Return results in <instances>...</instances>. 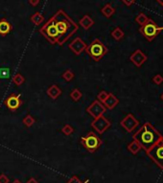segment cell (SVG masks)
Segmentation results:
<instances>
[{
  "instance_id": "1",
  "label": "cell",
  "mask_w": 163,
  "mask_h": 183,
  "mask_svg": "<svg viewBox=\"0 0 163 183\" xmlns=\"http://www.w3.org/2000/svg\"><path fill=\"white\" fill-rule=\"evenodd\" d=\"M53 18L59 32V39L57 43L59 45H63L78 31L79 26L63 10H59L53 16Z\"/></svg>"
},
{
  "instance_id": "2",
  "label": "cell",
  "mask_w": 163,
  "mask_h": 183,
  "mask_svg": "<svg viewBox=\"0 0 163 183\" xmlns=\"http://www.w3.org/2000/svg\"><path fill=\"white\" fill-rule=\"evenodd\" d=\"M132 138L138 142L141 149H143L147 154L157 142L163 138V136L151 123H145L132 135Z\"/></svg>"
},
{
  "instance_id": "3",
  "label": "cell",
  "mask_w": 163,
  "mask_h": 183,
  "mask_svg": "<svg viewBox=\"0 0 163 183\" xmlns=\"http://www.w3.org/2000/svg\"><path fill=\"white\" fill-rule=\"evenodd\" d=\"M86 52L92 59L95 60V62H99V60L102 59L104 57H105V55L108 53V48L105 46V44L101 42V40L94 39L86 47Z\"/></svg>"
},
{
  "instance_id": "4",
  "label": "cell",
  "mask_w": 163,
  "mask_h": 183,
  "mask_svg": "<svg viewBox=\"0 0 163 183\" xmlns=\"http://www.w3.org/2000/svg\"><path fill=\"white\" fill-rule=\"evenodd\" d=\"M39 32L50 43L55 44V43L58 42L59 32H58V29L56 27L53 17L41 27V29L39 30Z\"/></svg>"
},
{
  "instance_id": "5",
  "label": "cell",
  "mask_w": 163,
  "mask_h": 183,
  "mask_svg": "<svg viewBox=\"0 0 163 183\" xmlns=\"http://www.w3.org/2000/svg\"><path fill=\"white\" fill-rule=\"evenodd\" d=\"M163 31V27H158L154 20L152 19H148L147 23L143 26L140 27L139 32L140 34H142L145 38L148 41H152L155 39V38L161 32Z\"/></svg>"
},
{
  "instance_id": "6",
  "label": "cell",
  "mask_w": 163,
  "mask_h": 183,
  "mask_svg": "<svg viewBox=\"0 0 163 183\" xmlns=\"http://www.w3.org/2000/svg\"><path fill=\"white\" fill-rule=\"evenodd\" d=\"M147 155L161 170H163V138L148 151Z\"/></svg>"
},
{
  "instance_id": "7",
  "label": "cell",
  "mask_w": 163,
  "mask_h": 183,
  "mask_svg": "<svg viewBox=\"0 0 163 183\" xmlns=\"http://www.w3.org/2000/svg\"><path fill=\"white\" fill-rule=\"evenodd\" d=\"M82 144L86 150L93 152L97 149H99V147L102 144V140L99 138V136L95 132L91 131L87 133L85 136L82 137Z\"/></svg>"
},
{
  "instance_id": "8",
  "label": "cell",
  "mask_w": 163,
  "mask_h": 183,
  "mask_svg": "<svg viewBox=\"0 0 163 183\" xmlns=\"http://www.w3.org/2000/svg\"><path fill=\"white\" fill-rule=\"evenodd\" d=\"M91 127L98 133L102 134L110 127V122L102 115V116L94 119V121L92 122V124H91Z\"/></svg>"
},
{
  "instance_id": "9",
  "label": "cell",
  "mask_w": 163,
  "mask_h": 183,
  "mask_svg": "<svg viewBox=\"0 0 163 183\" xmlns=\"http://www.w3.org/2000/svg\"><path fill=\"white\" fill-rule=\"evenodd\" d=\"M106 109H107L105 108V105H104L102 103H100L98 100H96L89 106H88L86 110L95 119V118H98V117L102 116L104 113L106 112Z\"/></svg>"
},
{
  "instance_id": "10",
  "label": "cell",
  "mask_w": 163,
  "mask_h": 183,
  "mask_svg": "<svg viewBox=\"0 0 163 183\" xmlns=\"http://www.w3.org/2000/svg\"><path fill=\"white\" fill-rule=\"evenodd\" d=\"M120 124L128 132H131V131H133L138 127L139 122H138V120L135 116L130 113L121 121Z\"/></svg>"
},
{
  "instance_id": "11",
  "label": "cell",
  "mask_w": 163,
  "mask_h": 183,
  "mask_svg": "<svg viewBox=\"0 0 163 183\" xmlns=\"http://www.w3.org/2000/svg\"><path fill=\"white\" fill-rule=\"evenodd\" d=\"M5 105L11 110H17L22 104V100L18 94H11L4 102Z\"/></svg>"
},
{
  "instance_id": "12",
  "label": "cell",
  "mask_w": 163,
  "mask_h": 183,
  "mask_svg": "<svg viewBox=\"0 0 163 183\" xmlns=\"http://www.w3.org/2000/svg\"><path fill=\"white\" fill-rule=\"evenodd\" d=\"M87 45L85 44V42H84L82 40L81 38H76L70 44H69V49L73 51V53L79 56L84 49H86Z\"/></svg>"
},
{
  "instance_id": "13",
  "label": "cell",
  "mask_w": 163,
  "mask_h": 183,
  "mask_svg": "<svg viewBox=\"0 0 163 183\" xmlns=\"http://www.w3.org/2000/svg\"><path fill=\"white\" fill-rule=\"evenodd\" d=\"M130 62L135 64V66L140 67V66L143 65V64L148 59V57L141 50L138 49V50H136L135 52H133L131 54V56L130 57Z\"/></svg>"
},
{
  "instance_id": "14",
  "label": "cell",
  "mask_w": 163,
  "mask_h": 183,
  "mask_svg": "<svg viewBox=\"0 0 163 183\" xmlns=\"http://www.w3.org/2000/svg\"><path fill=\"white\" fill-rule=\"evenodd\" d=\"M12 29V24L6 18H2L0 20V35L1 36H7L11 33Z\"/></svg>"
},
{
  "instance_id": "15",
  "label": "cell",
  "mask_w": 163,
  "mask_h": 183,
  "mask_svg": "<svg viewBox=\"0 0 163 183\" xmlns=\"http://www.w3.org/2000/svg\"><path fill=\"white\" fill-rule=\"evenodd\" d=\"M118 103H119V100H118L112 93H109L108 98L106 99V101L104 102L103 104H104V105H105L106 109H112L118 104Z\"/></svg>"
},
{
  "instance_id": "16",
  "label": "cell",
  "mask_w": 163,
  "mask_h": 183,
  "mask_svg": "<svg viewBox=\"0 0 163 183\" xmlns=\"http://www.w3.org/2000/svg\"><path fill=\"white\" fill-rule=\"evenodd\" d=\"M79 24L84 29V30H88L89 29L93 24H94V20L88 16V14H85V16H84L80 21H79Z\"/></svg>"
},
{
  "instance_id": "17",
  "label": "cell",
  "mask_w": 163,
  "mask_h": 183,
  "mask_svg": "<svg viewBox=\"0 0 163 183\" xmlns=\"http://www.w3.org/2000/svg\"><path fill=\"white\" fill-rule=\"evenodd\" d=\"M47 94H48V96L50 97V98H52L53 100H56L59 96H60L61 94H62V90L59 88L57 85H55V84H53V85H51L48 89H47Z\"/></svg>"
},
{
  "instance_id": "18",
  "label": "cell",
  "mask_w": 163,
  "mask_h": 183,
  "mask_svg": "<svg viewBox=\"0 0 163 183\" xmlns=\"http://www.w3.org/2000/svg\"><path fill=\"white\" fill-rule=\"evenodd\" d=\"M101 12H102V13H103L106 18H110L112 16V14L115 13V9L111 6V4L108 3V4H106L105 6H104V7L102 8Z\"/></svg>"
},
{
  "instance_id": "19",
  "label": "cell",
  "mask_w": 163,
  "mask_h": 183,
  "mask_svg": "<svg viewBox=\"0 0 163 183\" xmlns=\"http://www.w3.org/2000/svg\"><path fill=\"white\" fill-rule=\"evenodd\" d=\"M30 20H31L35 25L39 26V25L44 21V17L42 16V14H41L40 13L37 12V13H35L33 14V16L31 17Z\"/></svg>"
},
{
  "instance_id": "20",
  "label": "cell",
  "mask_w": 163,
  "mask_h": 183,
  "mask_svg": "<svg viewBox=\"0 0 163 183\" xmlns=\"http://www.w3.org/2000/svg\"><path fill=\"white\" fill-rule=\"evenodd\" d=\"M125 36V33L123 30L120 27H116L113 31L111 32V37L115 39V40H121Z\"/></svg>"
},
{
  "instance_id": "21",
  "label": "cell",
  "mask_w": 163,
  "mask_h": 183,
  "mask_svg": "<svg viewBox=\"0 0 163 183\" xmlns=\"http://www.w3.org/2000/svg\"><path fill=\"white\" fill-rule=\"evenodd\" d=\"M128 150L131 152L132 155H136L137 152L141 150V146L138 144V142H137V141L133 140L131 143H130V144H129V146H128Z\"/></svg>"
},
{
  "instance_id": "22",
  "label": "cell",
  "mask_w": 163,
  "mask_h": 183,
  "mask_svg": "<svg viewBox=\"0 0 163 183\" xmlns=\"http://www.w3.org/2000/svg\"><path fill=\"white\" fill-rule=\"evenodd\" d=\"M70 97H71V99H72L73 101L78 102V101L83 97V93L81 92V91H80L78 88H74V89L71 91Z\"/></svg>"
},
{
  "instance_id": "23",
  "label": "cell",
  "mask_w": 163,
  "mask_h": 183,
  "mask_svg": "<svg viewBox=\"0 0 163 183\" xmlns=\"http://www.w3.org/2000/svg\"><path fill=\"white\" fill-rule=\"evenodd\" d=\"M148 19H149V18H148L145 13H140L138 16L136 17V18H135V21L140 25V26H143V25H145L146 23H147V21H148Z\"/></svg>"
},
{
  "instance_id": "24",
  "label": "cell",
  "mask_w": 163,
  "mask_h": 183,
  "mask_svg": "<svg viewBox=\"0 0 163 183\" xmlns=\"http://www.w3.org/2000/svg\"><path fill=\"white\" fill-rule=\"evenodd\" d=\"M24 82H25V78L19 73L16 74L13 77V83L16 85H21L22 84H24Z\"/></svg>"
},
{
  "instance_id": "25",
  "label": "cell",
  "mask_w": 163,
  "mask_h": 183,
  "mask_svg": "<svg viewBox=\"0 0 163 183\" xmlns=\"http://www.w3.org/2000/svg\"><path fill=\"white\" fill-rule=\"evenodd\" d=\"M10 75H11V71L9 68H7V67L0 68V79L7 80L10 78Z\"/></svg>"
},
{
  "instance_id": "26",
  "label": "cell",
  "mask_w": 163,
  "mask_h": 183,
  "mask_svg": "<svg viewBox=\"0 0 163 183\" xmlns=\"http://www.w3.org/2000/svg\"><path fill=\"white\" fill-rule=\"evenodd\" d=\"M35 122H36V120H35L30 114H28V115L23 119V124H24L26 127H28V128L32 127V126L35 124Z\"/></svg>"
},
{
  "instance_id": "27",
  "label": "cell",
  "mask_w": 163,
  "mask_h": 183,
  "mask_svg": "<svg viewBox=\"0 0 163 183\" xmlns=\"http://www.w3.org/2000/svg\"><path fill=\"white\" fill-rule=\"evenodd\" d=\"M63 78L66 81V82H70L74 79V73L71 70H66L64 72L63 74Z\"/></svg>"
},
{
  "instance_id": "28",
  "label": "cell",
  "mask_w": 163,
  "mask_h": 183,
  "mask_svg": "<svg viewBox=\"0 0 163 183\" xmlns=\"http://www.w3.org/2000/svg\"><path fill=\"white\" fill-rule=\"evenodd\" d=\"M108 96H109V92H107V91H105V90H103L97 95V100L100 103H104L106 101V99L108 98Z\"/></svg>"
},
{
  "instance_id": "29",
  "label": "cell",
  "mask_w": 163,
  "mask_h": 183,
  "mask_svg": "<svg viewBox=\"0 0 163 183\" xmlns=\"http://www.w3.org/2000/svg\"><path fill=\"white\" fill-rule=\"evenodd\" d=\"M62 131H63L64 134H66V135H70V134H72V133L74 132V129H73L70 125L66 124V125H64V126L63 127Z\"/></svg>"
},
{
  "instance_id": "30",
  "label": "cell",
  "mask_w": 163,
  "mask_h": 183,
  "mask_svg": "<svg viewBox=\"0 0 163 183\" xmlns=\"http://www.w3.org/2000/svg\"><path fill=\"white\" fill-rule=\"evenodd\" d=\"M153 82L155 84H157V85H160L162 83H163V77L160 75V74H157V75H155V77L153 78Z\"/></svg>"
},
{
  "instance_id": "31",
  "label": "cell",
  "mask_w": 163,
  "mask_h": 183,
  "mask_svg": "<svg viewBox=\"0 0 163 183\" xmlns=\"http://www.w3.org/2000/svg\"><path fill=\"white\" fill-rule=\"evenodd\" d=\"M122 2H123L126 6L130 7V6H131L132 4H135V0H122Z\"/></svg>"
},
{
  "instance_id": "32",
  "label": "cell",
  "mask_w": 163,
  "mask_h": 183,
  "mask_svg": "<svg viewBox=\"0 0 163 183\" xmlns=\"http://www.w3.org/2000/svg\"><path fill=\"white\" fill-rule=\"evenodd\" d=\"M39 1H40V0H29V4L36 7V6H38L39 4Z\"/></svg>"
},
{
  "instance_id": "33",
  "label": "cell",
  "mask_w": 163,
  "mask_h": 183,
  "mask_svg": "<svg viewBox=\"0 0 163 183\" xmlns=\"http://www.w3.org/2000/svg\"><path fill=\"white\" fill-rule=\"evenodd\" d=\"M7 182H8V179L4 175H0V183H7Z\"/></svg>"
},
{
  "instance_id": "34",
  "label": "cell",
  "mask_w": 163,
  "mask_h": 183,
  "mask_svg": "<svg viewBox=\"0 0 163 183\" xmlns=\"http://www.w3.org/2000/svg\"><path fill=\"white\" fill-rule=\"evenodd\" d=\"M67 183H81V182H80V180H79L77 177H73V178H71Z\"/></svg>"
},
{
  "instance_id": "35",
  "label": "cell",
  "mask_w": 163,
  "mask_h": 183,
  "mask_svg": "<svg viewBox=\"0 0 163 183\" xmlns=\"http://www.w3.org/2000/svg\"><path fill=\"white\" fill-rule=\"evenodd\" d=\"M156 1H157L160 5H162V6H163V0H156Z\"/></svg>"
},
{
  "instance_id": "36",
  "label": "cell",
  "mask_w": 163,
  "mask_h": 183,
  "mask_svg": "<svg viewBox=\"0 0 163 183\" xmlns=\"http://www.w3.org/2000/svg\"><path fill=\"white\" fill-rule=\"evenodd\" d=\"M28 183H37L34 179H31V180H29V182Z\"/></svg>"
},
{
  "instance_id": "37",
  "label": "cell",
  "mask_w": 163,
  "mask_h": 183,
  "mask_svg": "<svg viewBox=\"0 0 163 183\" xmlns=\"http://www.w3.org/2000/svg\"><path fill=\"white\" fill-rule=\"evenodd\" d=\"M160 98H161V100H162V101H163V93H162V94H161V96H160Z\"/></svg>"
},
{
  "instance_id": "38",
  "label": "cell",
  "mask_w": 163,
  "mask_h": 183,
  "mask_svg": "<svg viewBox=\"0 0 163 183\" xmlns=\"http://www.w3.org/2000/svg\"><path fill=\"white\" fill-rule=\"evenodd\" d=\"M14 183H20L19 181H14Z\"/></svg>"
}]
</instances>
